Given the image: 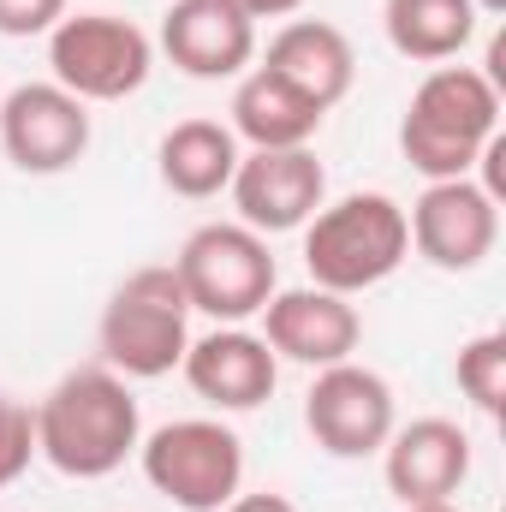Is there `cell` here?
<instances>
[{
  "instance_id": "obj_17",
  "label": "cell",
  "mask_w": 506,
  "mask_h": 512,
  "mask_svg": "<svg viewBox=\"0 0 506 512\" xmlns=\"http://www.w3.org/2000/svg\"><path fill=\"white\" fill-rule=\"evenodd\" d=\"M155 173H161V185L173 197L209 203L239 173V137L221 126V120H179V126L161 137V149H155Z\"/></svg>"
},
{
  "instance_id": "obj_2",
  "label": "cell",
  "mask_w": 506,
  "mask_h": 512,
  "mask_svg": "<svg viewBox=\"0 0 506 512\" xmlns=\"http://www.w3.org/2000/svg\"><path fill=\"white\" fill-rule=\"evenodd\" d=\"M495 137H501V90L477 66H429L399 120V149L429 185L471 179Z\"/></svg>"
},
{
  "instance_id": "obj_14",
  "label": "cell",
  "mask_w": 506,
  "mask_h": 512,
  "mask_svg": "<svg viewBox=\"0 0 506 512\" xmlns=\"http://www.w3.org/2000/svg\"><path fill=\"white\" fill-rule=\"evenodd\" d=\"M161 54L203 84L245 78L256 60V24L233 0H173L161 18Z\"/></svg>"
},
{
  "instance_id": "obj_16",
  "label": "cell",
  "mask_w": 506,
  "mask_h": 512,
  "mask_svg": "<svg viewBox=\"0 0 506 512\" xmlns=\"http://www.w3.org/2000/svg\"><path fill=\"white\" fill-rule=\"evenodd\" d=\"M262 72H274L286 90H298L310 108H340L358 84V54H352V36L328 18H286L274 36H268V54H262Z\"/></svg>"
},
{
  "instance_id": "obj_1",
  "label": "cell",
  "mask_w": 506,
  "mask_h": 512,
  "mask_svg": "<svg viewBox=\"0 0 506 512\" xmlns=\"http://www.w3.org/2000/svg\"><path fill=\"white\" fill-rule=\"evenodd\" d=\"M30 417H36V459H48L72 483L114 477L137 453V441H143L137 393L108 364L66 370L60 382L42 393V405Z\"/></svg>"
},
{
  "instance_id": "obj_13",
  "label": "cell",
  "mask_w": 506,
  "mask_h": 512,
  "mask_svg": "<svg viewBox=\"0 0 506 512\" xmlns=\"http://www.w3.org/2000/svg\"><path fill=\"white\" fill-rule=\"evenodd\" d=\"M381 477L399 507H429L453 501L471 477V435L453 417H417L387 435L381 447Z\"/></svg>"
},
{
  "instance_id": "obj_10",
  "label": "cell",
  "mask_w": 506,
  "mask_h": 512,
  "mask_svg": "<svg viewBox=\"0 0 506 512\" xmlns=\"http://www.w3.org/2000/svg\"><path fill=\"white\" fill-rule=\"evenodd\" d=\"M90 149V102H78L72 90H60L54 78L42 84H18L0 102V155L18 173H66L78 167Z\"/></svg>"
},
{
  "instance_id": "obj_23",
  "label": "cell",
  "mask_w": 506,
  "mask_h": 512,
  "mask_svg": "<svg viewBox=\"0 0 506 512\" xmlns=\"http://www.w3.org/2000/svg\"><path fill=\"white\" fill-rule=\"evenodd\" d=\"M221 512H298V507H292L286 495H268V489H262V495H245V489H239Z\"/></svg>"
},
{
  "instance_id": "obj_9",
  "label": "cell",
  "mask_w": 506,
  "mask_h": 512,
  "mask_svg": "<svg viewBox=\"0 0 506 512\" xmlns=\"http://www.w3.org/2000/svg\"><path fill=\"white\" fill-rule=\"evenodd\" d=\"M411 251L441 274H471L501 245V203L477 179H435L405 209Z\"/></svg>"
},
{
  "instance_id": "obj_6",
  "label": "cell",
  "mask_w": 506,
  "mask_h": 512,
  "mask_svg": "<svg viewBox=\"0 0 506 512\" xmlns=\"http://www.w3.org/2000/svg\"><path fill=\"white\" fill-rule=\"evenodd\" d=\"M137 465L179 512H221L245 489V441L221 417H173L137 441Z\"/></svg>"
},
{
  "instance_id": "obj_25",
  "label": "cell",
  "mask_w": 506,
  "mask_h": 512,
  "mask_svg": "<svg viewBox=\"0 0 506 512\" xmlns=\"http://www.w3.org/2000/svg\"><path fill=\"white\" fill-rule=\"evenodd\" d=\"M471 6H477V18H501L506 12V0H471Z\"/></svg>"
},
{
  "instance_id": "obj_20",
  "label": "cell",
  "mask_w": 506,
  "mask_h": 512,
  "mask_svg": "<svg viewBox=\"0 0 506 512\" xmlns=\"http://www.w3.org/2000/svg\"><path fill=\"white\" fill-rule=\"evenodd\" d=\"M453 382L459 393L483 411V417H501L506 411V334H477L459 346V364H453Z\"/></svg>"
},
{
  "instance_id": "obj_22",
  "label": "cell",
  "mask_w": 506,
  "mask_h": 512,
  "mask_svg": "<svg viewBox=\"0 0 506 512\" xmlns=\"http://www.w3.org/2000/svg\"><path fill=\"white\" fill-rule=\"evenodd\" d=\"M66 18V0H0V36H48Z\"/></svg>"
},
{
  "instance_id": "obj_18",
  "label": "cell",
  "mask_w": 506,
  "mask_h": 512,
  "mask_svg": "<svg viewBox=\"0 0 506 512\" xmlns=\"http://www.w3.org/2000/svg\"><path fill=\"white\" fill-rule=\"evenodd\" d=\"M233 137L251 149H304L322 131V108H310L298 90H286L274 72L251 66L233 90Z\"/></svg>"
},
{
  "instance_id": "obj_12",
  "label": "cell",
  "mask_w": 506,
  "mask_h": 512,
  "mask_svg": "<svg viewBox=\"0 0 506 512\" xmlns=\"http://www.w3.org/2000/svg\"><path fill=\"white\" fill-rule=\"evenodd\" d=\"M262 340L286 364L328 370V364H346L358 352L364 316H358L352 298H340L328 286H286L262 304Z\"/></svg>"
},
{
  "instance_id": "obj_4",
  "label": "cell",
  "mask_w": 506,
  "mask_h": 512,
  "mask_svg": "<svg viewBox=\"0 0 506 512\" xmlns=\"http://www.w3.org/2000/svg\"><path fill=\"white\" fill-rule=\"evenodd\" d=\"M96 346H102V364L126 382H155V376L179 370V358L191 346V298H185L173 262L131 268L114 286V298L102 304V322H96Z\"/></svg>"
},
{
  "instance_id": "obj_3",
  "label": "cell",
  "mask_w": 506,
  "mask_h": 512,
  "mask_svg": "<svg viewBox=\"0 0 506 512\" xmlns=\"http://www.w3.org/2000/svg\"><path fill=\"white\" fill-rule=\"evenodd\" d=\"M405 256H411V227L387 191H352L340 203H322L304 221L310 286H328L340 298L381 286L387 274H399Z\"/></svg>"
},
{
  "instance_id": "obj_5",
  "label": "cell",
  "mask_w": 506,
  "mask_h": 512,
  "mask_svg": "<svg viewBox=\"0 0 506 512\" xmlns=\"http://www.w3.org/2000/svg\"><path fill=\"white\" fill-rule=\"evenodd\" d=\"M173 274H179L191 310L215 316L221 328H239V322L262 316V304L280 292L274 251L245 221H209V227H197L179 245V256H173Z\"/></svg>"
},
{
  "instance_id": "obj_11",
  "label": "cell",
  "mask_w": 506,
  "mask_h": 512,
  "mask_svg": "<svg viewBox=\"0 0 506 512\" xmlns=\"http://www.w3.org/2000/svg\"><path fill=\"white\" fill-rule=\"evenodd\" d=\"M233 209L239 221L274 239V233H298L322 203H328V173L316 161V149H251L239 155V173H233Z\"/></svg>"
},
{
  "instance_id": "obj_24",
  "label": "cell",
  "mask_w": 506,
  "mask_h": 512,
  "mask_svg": "<svg viewBox=\"0 0 506 512\" xmlns=\"http://www.w3.org/2000/svg\"><path fill=\"white\" fill-rule=\"evenodd\" d=\"M233 6H239V12L256 24V18H292L304 0H233Z\"/></svg>"
},
{
  "instance_id": "obj_26",
  "label": "cell",
  "mask_w": 506,
  "mask_h": 512,
  "mask_svg": "<svg viewBox=\"0 0 506 512\" xmlns=\"http://www.w3.org/2000/svg\"><path fill=\"white\" fill-rule=\"evenodd\" d=\"M405 512H465V507H453V501H429V507H405Z\"/></svg>"
},
{
  "instance_id": "obj_15",
  "label": "cell",
  "mask_w": 506,
  "mask_h": 512,
  "mask_svg": "<svg viewBox=\"0 0 506 512\" xmlns=\"http://www.w3.org/2000/svg\"><path fill=\"white\" fill-rule=\"evenodd\" d=\"M179 370H185L191 393L209 399L215 411H256L280 387V358L251 328H209L203 340L185 346Z\"/></svg>"
},
{
  "instance_id": "obj_19",
  "label": "cell",
  "mask_w": 506,
  "mask_h": 512,
  "mask_svg": "<svg viewBox=\"0 0 506 512\" xmlns=\"http://www.w3.org/2000/svg\"><path fill=\"white\" fill-rule=\"evenodd\" d=\"M381 30L393 54L417 66H447L471 48L477 36V6L471 0H381Z\"/></svg>"
},
{
  "instance_id": "obj_7",
  "label": "cell",
  "mask_w": 506,
  "mask_h": 512,
  "mask_svg": "<svg viewBox=\"0 0 506 512\" xmlns=\"http://www.w3.org/2000/svg\"><path fill=\"white\" fill-rule=\"evenodd\" d=\"M155 42L120 12H66L48 30V72L78 102H126L149 84Z\"/></svg>"
},
{
  "instance_id": "obj_21",
  "label": "cell",
  "mask_w": 506,
  "mask_h": 512,
  "mask_svg": "<svg viewBox=\"0 0 506 512\" xmlns=\"http://www.w3.org/2000/svg\"><path fill=\"white\" fill-rule=\"evenodd\" d=\"M30 459H36V417H30V405L0 393V489L18 483L30 471Z\"/></svg>"
},
{
  "instance_id": "obj_8",
  "label": "cell",
  "mask_w": 506,
  "mask_h": 512,
  "mask_svg": "<svg viewBox=\"0 0 506 512\" xmlns=\"http://www.w3.org/2000/svg\"><path fill=\"white\" fill-rule=\"evenodd\" d=\"M304 429L328 459H370L399 429L393 387L370 364H352V358L328 364V370H316V382L304 393Z\"/></svg>"
}]
</instances>
